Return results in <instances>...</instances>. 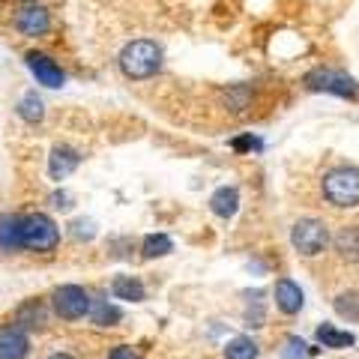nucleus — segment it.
Returning a JSON list of instances; mask_svg holds the SVG:
<instances>
[{
    "label": "nucleus",
    "instance_id": "obj_4",
    "mask_svg": "<svg viewBox=\"0 0 359 359\" xmlns=\"http://www.w3.org/2000/svg\"><path fill=\"white\" fill-rule=\"evenodd\" d=\"M306 87L314 90V93H332V96H341V99H356V93H359V84L351 75L327 69V66L311 69L306 75Z\"/></svg>",
    "mask_w": 359,
    "mask_h": 359
},
{
    "label": "nucleus",
    "instance_id": "obj_3",
    "mask_svg": "<svg viewBox=\"0 0 359 359\" xmlns=\"http://www.w3.org/2000/svg\"><path fill=\"white\" fill-rule=\"evenodd\" d=\"M323 198L332 207H356L359 204V171L356 168H332L323 177Z\"/></svg>",
    "mask_w": 359,
    "mask_h": 359
},
{
    "label": "nucleus",
    "instance_id": "obj_5",
    "mask_svg": "<svg viewBox=\"0 0 359 359\" xmlns=\"http://www.w3.org/2000/svg\"><path fill=\"white\" fill-rule=\"evenodd\" d=\"M290 243H294V249L299 255L314 257V255H320L323 249H327L330 231L320 219H299L294 224V231H290Z\"/></svg>",
    "mask_w": 359,
    "mask_h": 359
},
{
    "label": "nucleus",
    "instance_id": "obj_16",
    "mask_svg": "<svg viewBox=\"0 0 359 359\" xmlns=\"http://www.w3.org/2000/svg\"><path fill=\"white\" fill-rule=\"evenodd\" d=\"M18 117L25 120V123H42V117H45V105H42V99L36 96V93H25L21 96V102H18Z\"/></svg>",
    "mask_w": 359,
    "mask_h": 359
},
{
    "label": "nucleus",
    "instance_id": "obj_13",
    "mask_svg": "<svg viewBox=\"0 0 359 359\" xmlns=\"http://www.w3.org/2000/svg\"><path fill=\"white\" fill-rule=\"evenodd\" d=\"M0 252H21V216H0Z\"/></svg>",
    "mask_w": 359,
    "mask_h": 359
},
{
    "label": "nucleus",
    "instance_id": "obj_10",
    "mask_svg": "<svg viewBox=\"0 0 359 359\" xmlns=\"http://www.w3.org/2000/svg\"><path fill=\"white\" fill-rule=\"evenodd\" d=\"M273 297H276V309L282 314H299L302 302H306V297H302V290L294 278H278Z\"/></svg>",
    "mask_w": 359,
    "mask_h": 359
},
{
    "label": "nucleus",
    "instance_id": "obj_6",
    "mask_svg": "<svg viewBox=\"0 0 359 359\" xmlns=\"http://www.w3.org/2000/svg\"><path fill=\"white\" fill-rule=\"evenodd\" d=\"M90 306H93V299L81 285H63L54 290V311L63 320H81L84 314H90Z\"/></svg>",
    "mask_w": 359,
    "mask_h": 359
},
{
    "label": "nucleus",
    "instance_id": "obj_21",
    "mask_svg": "<svg viewBox=\"0 0 359 359\" xmlns=\"http://www.w3.org/2000/svg\"><path fill=\"white\" fill-rule=\"evenodd\" d=\"M15 323H18V327H42V323H45V311H42V306H39L36 299L25 302V306L18 309V314H15Z\"/></svg>",
    "mask_w": 359,
    "mask_h": 359
},
{
    "label": "nucleus",
    "instance_id": "obj_26",
    "mask_svg": "<svg viewBox=\"0 0 359 359\" xmlns=\"http://www.w3.org/2000/svg\"><path fill=\"white\" fill-rule=\"evenodd\" d=\"M48 359H75V356H69V353H51Z\"/></svg>",
    "mask_w": 359,
    "mask_h": 359
},
{
    "label": "nucleus",
    "instance_id": "obj_2",
    "mask_svg": "<svg viewBox=\"0 0 359 359\" xmlns=\"http://www.w3.org/2000/svg\"><path fill=\"white\" fill-rule=\"evenodd\" d=\"M60 231L54 219H48L45 212H33V216H21V249L48 255L57 249Z\"/></svg>",
    "mask_w": 359,
    "mask_h": 359
},
{
    "label": "nucleus",
    "instance_id": "obj_8",
    "mask_svg": "<svg viewBox=\"0 0 359 359\" xmlns=\"http://www.w3.org/2000/svg\"><path fill=\"white\" fill-rule=\"evenodd\" d=\"M25 60H27V69H30V75L36 78V81H39L42 87H51V90L63 87L66 75H63L60 66L48 57V54H42V51H30Z\"/></svg>",
    "mask_w": 359,
    "mask_h": 359
},
{
    "label": "nucleus",
    "instance_id": "obj_9",
    "mask_svg": "<svg viewBox=\"0 0 359 359\" xmlns=\"http://www.w3.org/2000/svg\"><path fill=\"white\" fill-rule=\"evenodd\" d=\"M30 353V339L21 327H0V359H25Z\"/></svg>",
    "mask_w": 359,
    "mask_h": 359
},
{
    "label": "nucleus",
    "instance_id": "obj_1",
    "mask_svg": "<svg viewBox=\"0 0 359 359\" xmlns=\"http://www.w3.org/2000/svg\"><path fill=\"white\" fill-rule=\"evenodd\" d=\"M120 69L132 81H147L162 69V48L150 39H135L120 51Z\"/></svg>",
    "mask_w": 359,
    "mask_h": 359
},
{
    "label": "nucleus",
    "instance_id": "obj_19",
    "mask_svg": "<svg viewBox=\"0 0 359 359\" xmlns=\"http://www.w3.org/2000/svg\"><path fill=\"white\" fill-rule=\"evenodd\" d=\"M90 318H93L96 327H114V323L123 318V314H120L117 306H108L105 299H99V302H93V306H90Z\"/></svg>",
    "mask_w": 359,
    "mask_h": 359
},
{
    "label": "nucleus",
    "instance_id": "obj_22",
    "mask_svg": "<svg viewBox=\"0 0 359 359\" xmlns=\"http://www.w3.org/2000/svg\"><path fill=\"white\" fill-rule=\"evenodd\" d=\"M318 351L314 347H309L302 339H297V335H287L285 339V351H282V359H309V356H314Z\"/></svg>",
    "mask_w": 359,
    "mask_h": 359
},
{
    "label": "nucleus",
    "instance_id": "obj_15",
    "mask_svg": "<svg viewBox=\"0 0 359 359\" xmlns=\"http://www.w3.org/2000/svg\"><path fill=\"white\" fill-rule=\"evenodd\" d=\"M111 294H114L117 299H126V302H141L144 297H147V287L132 276H117L114 282H111Z\"/></svg>",
    "mask_w": 359,
    "mask_h": 359
},
{
    "label": "nucleus",
    "instance_id": "obj_25",
    "mask_svg": "<svg viewBox=\"0 0 359 359\" xmlns=\"http://www.w3.org/2000/svg\"><path fill=\"white\" fill-rule=\"evenodd\" d=\"M233 150H261V141H257V138H249V135H245V138H237V141H233Z\"/></svg>",
    "mask_w": 359,
    "mask_h": 359
},
{
    "label": "nucleus",
    "instance_id": "obj_23",
    "mask_svg": "<svg viewBox=\"0 0 359 359\" xmlns=\"http://www.w3.org/2000/svg\"><path fill=\"white\" fill-rule=\"evenodd\" d=\"M335 311L347 320H359V294H341L335 299Z\"/></svg>",
    "mask_w": 359,
    "mask_h": 359
},
{
    "label": "nucleus",
    "instance_id": "obj_14",
    "mask_svg": "<svg viewBox=\"0 0 359 359\" xmlns=\"http://www.w3.org/2000/svg\"><path fill=\"white\" fill-rule=\"evenodd\" d=\"M318 341L323 347H330V351H347V347L356 344V335L332 327V323H323V327H318Z\"/></svg>",
    "mask_w": 359,
    "mask_h": 359
},
{
    "label": "nucleus",
    "instance_id": "obj_12",
    "mask_svg": "<svg viewBox=\"0 0 359 359\" xmlns=\"http://www.w3.org/2000/svg\"><path fill=\"white\" fill-rule=\"evenodd\" d=\"M210 210L216 212L219 219H233L240 210V192L233 186H222L210 195Z\"/></svg>",
    "mask_w": 359,
    "mask_h": 359
},
{
    "label": "nucleus",
    "instance_id": "obj_7",
    "mask_svg": "<svg viewBox=\"0 0 359 359\" xmlns=\"http://www.w3.org/2000/svg\"><path fill=\"white\" fill-rule=\"evenodd\" d=\"M13 25L15 30L21 33V36H30V39H36V36H45L51 27V15H48V9H45L42 4H36V0H30V4H25L15 13L13 18Z\"/></svg>",
    "mask_w": 359,
    "mask_h": 359
},
{
    "label": "nucleus",
    "instance_id": "obj_27",
    "mask_svg": "<svg viewBox=\"0 0 359 359\" xmlns=\"http://www.w3.org/2000/svg\"><path fill=\"white\" fill-rule=\"evenodd\" d=\"M27 4H30V0H27Z\"/></svg>",
    "mask_w": 359,
    "mask_h": 359
},
{
    "label": "nucleus",
    "instance_id": "obj_20",
    "mask_svg": "<svg viewBox=\"0 0 359 359\" xmlns=\"http://www.w3.org/2000/svg\"><path fill=\"white\" fill-rule=\"evenodd\" d=\"M141 252H144V257H162L168 252H174V243L168 233H150V237H144Z\"/></svg>",
    "mask_w": 359,
    "mask_h": 359
},
{
    "label": "nucleus",
    "instance_id": "obj_24",
    "mask_svg": "<svg viewBox=\"0 0 359 359\" xmlns=\"http://www.w3.org/2000/svg\"><path fill=\"white\" fill-rule=\"evenodd\" d=\"M111 359H144V356L129 344H117L114 351H111Z\"/></svg>",
    "mask_w": 359,
    "mask_h": 359
},
{
    "label": "nucleus",
    "instance_id": "obj_11",
    "mask_svg": "<svg viewBox=\"0 0 359 359\" xmlns=\"http://www.w3.org/2000/svg\"><path fill=\"white\" fill-rule=\"evenodd\" d=\"M78 162H81L78 150H72V147H54L51 156H48V174H51V180L69 177L78 168Z\"/></svg>",
    "mask_w": 359,
    "mask_h": 359
},
{
    "label": "nucleus",
    "instance_id": "obj_18",
    "mask_svg": "<svg viewBox=\"0 0 359 359\" xmlns=\"http://www.w3.org/2000/svg\"><path fill=\"white\" fill-rule=\"evenodd\" d=\"M335 249H339L341 257L359 261V228H344L339 237H335Z\"/></svg>",
    "mask_w": 359,
    "mask_h": 359
},
{
    "label": "nucleus",
    "instance_id": "obj_17",
    "mask_svg": "<svg viewBox=\"0 0 359 359\" xmlns=\"http://www.w3.org/2000/svg\"><path fill=\"white\" fill-rule=\"evenodd\" d=\"M224 356L228 359H257V344L252 339H245V335H237V339H231L224 344Z\"/></svg>",
    "mask_w": 359,
    "mask_h": 359
}]
</instances>
